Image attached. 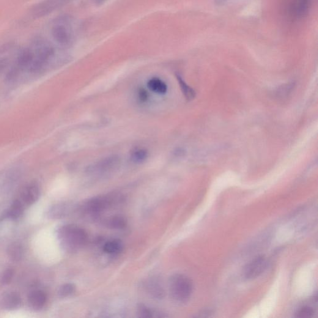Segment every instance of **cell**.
I'll return each mask as SVG.
<instances>
[{
	"label": "cell",
	"instance_id": "obj_1",
	"mask_svg": "<svg viewBox=\"0 0 318 318\" xmlns=\"http://www.w3.org/2000/svg\"><path fill=\"white\" fill-rule=\"evenodd\" d=\"M57 235L60 247L68 253L77 252L86 245L87 241V232L75 224L60 226Z\"/></svg>",
	"mask_w": 318,
	"mask_h": 318
},
{
	"label": "cell",
	"instance_id": "obj_2",
	"mask_svg": "<svg viewBox=\"0 0 318 318\" xmlns=\"http://www.w3.org/2000/svg\"><path fill=\"white\" fill-rule=\"evenodd\" d=\"M170 292L173 298L179 303H186L192 295L193 282L183 274H175L170 279Z\"/></svg>",
	"mask_w": 318,
	"mask_h": 318
},
{
	"label": "cell",
	"instance_id": "obj_3",
	"mask_svg": "<svg viewBox=\"0 0 318 318\" xmlns=\"http://www.w3.org/2000/svg\"><path fill=\"white\" fill-rule=\"evenodd\" d=\"M51 32L54 39L60 45L67 46L72 43V30L66 18H61L55 21Z\"/></svg>",
	"mask_w": 318,
	"mask_h": 318
},
{
	"label": "cell",
	"instance_id": "obj_4",
	"mask_svg": "<svg viewBox=\"0 0 318 318\" xmlns=\"http://www.w3.org/2000/svg\"><path fill=\"white\" fill-rule=\"evenodd\" d=\"M70 1L72 0H43L32 8L31 16L35 19L43 18L65 6Z\"/></svg>",
	"mask_w": 318,
	"mask_h": 318
},
{
	"label": "cell",
	"instance_id": "obj_5",
	"mask_svg": "<svg viewBox=\"0 0 318 318\" xmlns=\"http://www.w3.org/2000/svg\"><path fill=\"white\" fill-rule=\"evenodd\" d=\"M113 200L110 196L96 197L88 200L84 206V210L89 215H99L112 205Z\"/></svg>",
	"mask_w": 318,
	"mask_h": 318
},
{
	"label": "cell",
	"instance_id": "obj_6",
	"mask_svg": "<svg viewBox=\"0 0 318 318\" xmlns=\"http://www.w3.org/2000/svg\"><path fill=\"white\" fill-rule=\"evenodd\" d=\"M267 264V260L264 256L256 257L246 266L244 269V277L249 281L259 277L264 273Z\"/></svg>",
	"mask_w": 318,
	"mask_h": 318
},
{
	"label": "cell",
	"instance_id": "obj_7",
	"mask_svg": "<svg viewBox=\"0 0 318 318\" xmlns=\"http://www.w3.org/2000/svg\"><path fill=\"white\" fill-rule=\"evenodd\" d=\"M120 159L118 156L113 155L102 159L93 164L88 168V172L92 174H104L113 171L119 166Z\"/></svg>",
	"mask_w": 318,
	"mask_h": 318
},
{
	"label": "cell",
	"instance_id": "obj_8",
	"mask_svg": "<svg viewBox=\"0 0 318 318\" xmlns=\"http://www.w3.org/2000/svg\"><path fill=\"white\" fill-rule=\"evenodd\" d=\"M21 303L20 295L15 292L5 293L0 297V306L6 310H13L18 308Z\"/></svg>",
	"mask_w": 318,
	"mask_h": 318
},
{
	"label": "cell",
	"instance_id": "obj_9",
	"mask_svg": "<svg viewBox=\"0 0 318 318\" xmlns=\"http://www.w3.org/2000/svg\"><path fill=\"white\" fill-rule=\"evenodd\" d=\"M46 295L41 290H34L29 293L28 303L30 307L34 310H40L46 302Z\"/></svg>",
	"mask_w": 318,
	"mask_h": 318
},
{
	"label": "cell",
	"instance_id": "obj_10",
	"mask_svg": "<svg viewBox=\"0 0 318 318\" xmlns=\"http://www.w3.org/2000/svg\"><path fill=\"white\" fill-rule=\"evenodd\" d=\"M310 0H295L292 5L291 12L293 16L303 18L308 12Z\"/></svg>",
	"mask_w": 318,
	"mask_h": 318
},
{
	"label": "cell",
	"instance_id": "obj_11",
	"mask_svg": "<svg viewBox=\"0 0 318 318\" xmlns=\"http://www.w3.org/2000/svg\"><path fill=\"white\" fill-rule=\"evenodd\" d=\"M146 289L149 294L155 298H163L164 297V287L161 282L156 279H152L146 284Z\"/></svg>",
	"mask_w": 318,
	"mask_h": 318
},
{
	"label": "cell",
	"instance_id": "obj_12",
	"mask_svg": "<svg viewBox=\"0 0 318 318\" xmlns=\"http://www.w3.org/2000/svg\"><path fill=\"white\" fill-rule=\"evenodd\" d=\"M72 209V206L70 205L59 204L52 207L49 210L48 215L51 218L58 219L67 215Z\"/></svg>",
	"mask_w": 318,
	"mask_h": 318
},
{
	"label": "cell",
	"instance_id": "obj_13",
	"mask_svg": "<svg viewBox=\"0 0 318 318\" xmlns=\"http://www.w3.org/2000/svg\"><path fill=\"white\" fill-rule=\"evenodd\" d=\"M147 87L153 92L158 94H165L167 92V86L165 82L158 78H153L147 82Z\"/></svg>",
	"mask_w": 318,
	"mask_h": 318
},
{
	"label": "cell",
	"instance_id": "obj_14",
	"mask_svg": "<svg viewBox=\"0 0 318 318\" xmlns=\"http://www.w3.org/2000/svg\"><path fill=\"white\" fill-rule=\"evenodd\" d=\"M39 193L38 189L35 187H31L26 190L22 195L21 203L24 205H31L34 204L39 198Z\"/></svg>",
	"mask_w": 318,
	"mask_h": 318
},
{
	"label": "cell",
	"instance_id": "obj_15",
	"mask_svg": "<svg viewBox=\"0 0 318 318\" xmlns=\"http://www.w3.org/2000/svg\"><path fill=\"white\" fill-rule=\"evenodd\" d=\"M123 249L122 243L117 240H110L103 246V251L106 254L115 255L120 253Z\"/></svg>",
	"mask_w": 318,
	"mask_h": 318
},
{
	"label": "cell",
	"instance_id": "obj_16",
	"mask_svg": "<svg viewBox=\"0 0 318 318\" xmlns=\"http://www.w3.org/2000/svg\"><path fill=\"white\" fill-rule=\"evenodd\" d=\"M24 205L22 204L21 201L14 202L12 206H11L9 210L7 213L8 218L12 219H16L20 217L24 212Z\"/></svg>",
	"mask_w": 318,
	"mask_h": 318
},
{
	"label": "cell",
	"instance_id": "obj_17",
	"mask_svg": "<svg viewBox=\"0 0 318 318\" xmlns=\"http://www.w3.org/2000/svg\"><path fill=\"white\" fill-rule=\"evenodd\" d=\"M177 78L178 82H179L180 89L182 90L186 99L188 101L193 100L195 97V92L185 83V82L183 81L180 76L177 75Z\"/></svg>",
	"mask_w": 318,
	"mask_h": 318
},
{
	"label": "cell",
	"instance_id": "obj_18",
	"mask_svg": "<svg viewBox=\"0 0 318 318\" xmlns=\"http://www.w3.org/2000/svg\"><path fill=\"white\" fill-rule=\"evenodd\" d=\"M147 150L141 148H138L133 150L131 152V158L134 163H141L142 162L146 161L147 158Z\"/></svg>",
	"mask_w": 318,
	"mask_h": 318
},
{
	"label": "cell",
	"instance_id": "obj_19",
	"mask_svg": "<svg viewBox=\"0 0 318 318\" xmlns=\"http://www.w3.org/2000/svg\"><path fill=\"white\" fill-rule=\"evenodd\" d=\"M23 248L18 244H13L8 249L10 257L15 261L20 260L23 256Z\"/></svg>",
	"mask_w": 318,
	"mask_h": 318
},
{
	"label": "cell",
	"instance_id": "obj_20",
	"mask_svg": "<svg viewBox=\"0 0 318 318\" xmlns=\"http://www.w3.org/2000/svg\"><path fill=\"white\" fill-rule=\"evenodd\" d=\"M138 312L140 316L143 317H163V315L154 309L148 308L146 306L141 305L139 307Z\"/></svg>",
	"mask_w": 318,
	"mask_h": 318
},
{
	"label": "cell",
	"instance_id": "obj_21",
	"mask_svg": "<svg viewBox=\"0 0 318 318\" xmlns=\"http://www.w3.org/2000/svg\"><path fill=\"white\" fill-rule=\"evenodd\" d=\"M314 310L312 307L304 306L296 312L295 317L298 318H310L314 316Z\"/></svg>",
	"mask_w": 318,
	"mask_h": 318
},
{
	"label": "cell",
	"instance_id": "obj_22",
	"mask_svg": "<svg viewBox=\"0 0 318 318\" xmlns=\"http://www.w3.org/2000/svg\"><path fill=\"white\" fill-rule=\"evenodd\" d=\"M75 290V287L73 284H66L60 288L59 295L61 297H67L72 295Z\"/></svg>",
	"mask_w": 318,
	"mask_h": 318
},
{
	"label": "cell",
	"instance_id": "obj_23",
	"mask_svg": "<svg viewBox=\"0 0 318 318\" xmlns=\"http://www.w3.org/2000/svg\"><path fill=\"white\" fill-rule=\"evenodd\" d=\"M109 224L111 227H114V228H122L125 225V222L124 219L116 217L112 218L109 222Z\"/></svg>",
	"mask_w": 318,
	"mask_h": 318
},
{
	"label": "cell",
	"instance_id": "obj_24",
	"mask_svg": "<svg viewBox=\"0 0 318 318\" xmlns=\"http://www.w3.org/2000/svg\"><path fill=\"white\" fill-rule=\"evenodd\" d=\"M138 98L141 102H146L149 98V93L144 89H140L138 90Z\"/></svg>",
	"mask_w": 318,
	"mask_h": 318
},
{
	"label": "cell",
	"instance_id": "obj_25",
	"mask_svg": "<svg viewBox=\"0 0 318 318\" xmlns=\"http://www.w3.org/2000/svg\"><path fill=\"white\" fill-rule=\"evenodd\" d=\"M13 275V272L12 270H8L5 272L3 275L2 282L4 284H8L12 279Z\"/></svg>",
	"mask_w": 318,
	"mask_h": 318
},
{
	"label": "cell",
	"instance_id": "obj_26",
	"mask_svg": "<svg viewBox=\"0 0 318 318\" xmlns=\"http://www.w3.org/2000/svg\"><path fill=\"white\" fill-rule=\"evenodd\" d=\"M96 2H103L104 0H95Z\"/></svg>",
	"mask_w": 318,
	"mask_h": 318
}]
</instances>
